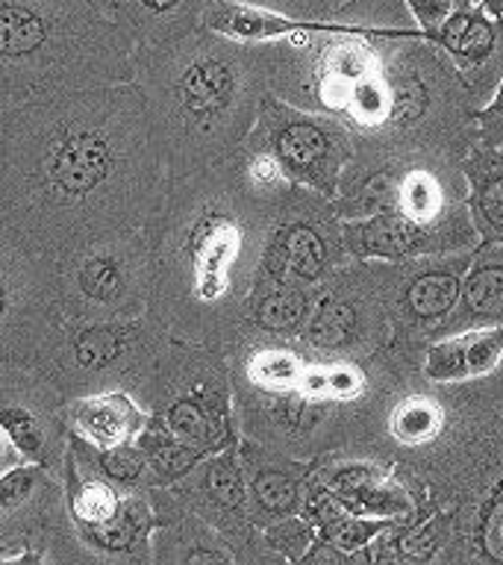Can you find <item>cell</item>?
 Wrapping results in <instances>:
<instances>
[{
	"instance_id": "1",
	"label": "cell",
	"mask_w": 503,
	"mask_h": 565,
	"mask_svg": "<svg viewBox=\"0 0 503 565\" xmlns=\"http://www.w3.org/2000/svg\"><path fill=\"white\" fill-rule=\"evenodd\" d=\"M165 180L132 79L0 106V218L53 256L141 227Z\"/></svg>"
},
{
	"instance_id": "2",
	"label": "cell",
	"mask_w": 503,
	"mask_h": 565,
	"mask_svg": "<svg viewBox=\"0 0 503 565\" xmlns=\"http://www.w3.org/2000/svg\"><path fill=\"white\" fill-rule=\"evenodd\" d=\"M291 192L256 183L238 148L215 166L168 177L145 221L153 256L148 316L176 339L221 351Z\"/></svg>"
},
{
	"instance_id": "3",
	"label": "cell",
	"mask_w": 503,
	"mask_h": 565,
	"mask_svg": "<svg viewBox=\"0 0 503 565\" xmlns=\"http://www.w3.org/2000/svg\"><path fill=\"white\" fill-rule=\"evenodd\" d=\"M132 83L165 177L227 159L268 92L259 42H236L201 21L132 51Z\"/></svg>"
},
{
	"instance_id": "4",
	"label": "cell",
	"mask_w": 503,
	"mask_h": 565,
	"mask_svg": "<svg viewBox=\"0 0 503 565\" xmlns=\"http://www.w3.org/2000/svg\"><path fill=\"white\" fill-rule=\"evenodd\" d=\"M132 51L88 0H0V106L132 79Z\"/></svg>"
},
{
	"instance_id": "5",
	"label": "cell",
	"mask_w": 503,
	"mask_h": 565,
	"mask_svg": "<svg viewBox=\"0 0 503 565\" xmlns=\"http://www.w3.org/2000/svg\"><path fill=\"white\" fill-rule=\"evenodd\" d=\"M136 401L203 457L238 441L227 353L212 344L171 335Z\"/></svg>"
},
{
	"instance_id": "6",
	"label": "cell",
	"mask_w": 503,
	"mask_h": 565,
	"mask_svg": "<svg viewBox=\"0 0 503 565\" xmlns=\"http://www.w3.org/2000/svg\"><path fill=\"white\" fill-rule=\"evenodd\" d=\"M171 333L145 316L113 321H62L35 365L74 401L97 392L139 395Z\"/></svg>"
},
{
	"instance_id": "7",
	"label": "cell",
	"mask_w": 503,
	"mask_h": 565,
	"mask_svg": "<svg viewBox=\"0 0 503 565\" xmlns=\"http://www.w3.org/2000/svg\"><path fill=\"white\" fill-rule=\"evenodd\" d=\"M153 256L145 224L100 233L56 256L62 321H113L148 312Z\"/></svg>"
},
{
	"instance_id": "8",
	"label": "cell",
	"mask_w": 503,
	"mask_h": 565,
	"mask_svg": "<svg viewBox=\"0 0 503 565\" xmlns=\"http://www.w3.org/2000/svg\"><path fill=\"white\" fill-rule=\"evenodd\" d=\"M60 327L56 256L0 218V365L35 362Z\"/></svg>"
},
{
	"instance_id": "9",
	"label": "cell",
	"mask_w": 503,
	"mask_h": 565,
	"mask_svg": "<svg viewBox=\"0 0 503 565\" xmlns=\"http://www.w3.org/2000/svg\"><path fill=\"white\" fill-rule=\"evenodd\" d=\"M245 145L268 153L291 185L321 198L339 192V177L351 157V141L339 124L309 115L271 92L259 100Z\"/></svg>"
},
{
	"instance_id": "10",
	"label": "cell",
	"mask_w": 503,
	"mask_h": 565,
	"mask_svg": "<svg viewBox=\"0 0 503 565\" xmlns=\"http://www.w3.org/2000/svg\"><path fill=\"white\" fill-rule=\"evenodd\" d=\"M0 427L26 462L62 475L68 457V397L35 362L0 365Z\"/></svg>"
},
{
	"instance_id": "11",
	"label": "cell",
	"mask_w": 503,
	"mask_h": 565,
	"mask_svg": "<svg viewBox=\"0 0 503 565\" xmlns=\"http://www.w3.org/2000/svg\"><path fill=\"white\" fill-rule=\"evenodd\" d=\"M165 489L183 510L201 515L203 521H210L212 527L221 530L238 547L242 563H282L280 556L265 547L263 536L250 519L238 441L229 448L201 457L180 480H174Z\"/></svg>"
},
{
	"instance_id": "12",
	"label": "cell",
	"mask_w": 503,
	"mask_h": 565,
	"mask_svg": "<svg viewBox=\"0 0 503 565\" xmlns=\"http://www.w3.org/2000/svg\"><path fill=\"white\" fill-rule=\"evenodd\" d=\"M307 203V189H295L282 203L265 242L254 282H295L315 289L333 265V245Z\"/></svg>"
},
{
	"instance_id": "13",
	"label": "cell",
	"mask_w": 503,
	"mask_h": 565,
	"mask_svg": "<svg viewBox=\"0 0 503 565\" xmlns=\"http://www.w3.org/2000/svg\"><path fill=\"white\" fill-rule=\"evenodd\" d=\"M238 459L245 468L247 503H250V519L256 530L289 519V515H303L309 486L307 466L282 457V450H274L245 436H238Z\"/></svg>"
},
{
	"instance_id": "14",
	"label": "cell",
	"mask_w": 503,
	"mask_h": 565,
	"mask_svg": "<svg viewBox=\"0 0 503 565\" xmlns=\"http://www.w3.org/2000/svg\"><path fill=\"white\" fill-rule=\"evenodd\" d=\"M77 565H153L150 533L157 527V512L150 492L124 494L121 510L100 524H74Z\"/></svg>"
},
{
	"instance_id": "15",
	"label": "cell",
	"mask_w": 503,
	"mask_h": 565,
	"mask_svg": "<svg viewBox=\"0 0 503 565\" xmlns=\"http://www.w3.org/2000/svg\"><path fill=\"white\" fill-rule=\"evenodd\" d=\"M153 565H238L242 554L210 521L180 510L150 533Z\"/></svg>"
},
{
	"instance_id": "16",
	"label": "cell",
	"mask_w": 503,
	"mask_h": 565,
	"mask_svg": "<svg viewBox=\"0 0 503 565\" xmlns=\"http://www.w3.org/2000/svg\"><path fill=\"white\" fill-rule=\"evenodd\" d=\"M145 424H148V409L121 388L68 401L71 433L95 448H115L136 441Z\"/></svg>"
},
{
	"instance_id": "17",
	"label": "cell",
	"mask_w": 503,
	"mask_h": 565,
	"mask_svg": "<svg viewBox=\"0 0 503 565\" xmlns=\"http://www.w3.org/2000/svg\"><path fill=\"white\" fill-rule=\"evenodd\" d=\"M315 480L353 515L392 519V515H400V512L409 510L406 494L383 471L362 466V462L330 468L324 475H318Z\"/></svg>"
},
{
	"instance_id": "18",
	"label": "cell",
	"mask_w": 503,
	"mask_h": 565,
	"mask_svg": "<svg viewBox=\"0 0 503 565\" xmlns=\"http://www.w3.org/2000/svg\"><path fill=\"white\" fill-rule=\"evenodd\" d=\"M503 356V327H480L471 333L453 335L432 344L424 362V374L432 383L483 377Z\"/></svg>"
},
{
	"instance_id": "19",
	"label": "cell",
	"mask_w": 503,
	"mask_h": 565,
	"mask_svg": "<svg viewBox=\"0 0 503 565\" xmlns=\"http://www.w3.org/2000/svg\"><path fill=\"white\" fill-rule=\"evenodd\" d=\"M201 24L221 35H229L236 42L254 44L295 33L300 26H309V21H295V18L277 15L268 9L250 7V3H236V0H212L210 7L201 12Z\"/></svg>"
},
{
	"instance_id": "20",
	"label": "cell",
	"mask_w": 503,
	"mask_h": 565,
	"mask_svg": "<svg viewBox=\"0 0 503 565\" xmlns=\"http://www.w3.org/2000/svg\"><path fill=\"white\" fill-rule=\"evenodd\" d=\"M360 335V312L339 291L327 289L312 300L298 339L318 353L344 351Z\"/></svg>"
},
{
	"instance_id": "21",
	"label": "cell",
	"mask_w": 503,
	"mask_h": 565,
	"mask_svg": "<svg viewBox=\"0 0 503 565\" xmlns=\"http://www.w3.org/2000/svg\"><path fill=\"white\" fill-rule=\"evenodd\" d=\"M497 21L501 18L489 15L480 3L459 9L439 26L432 42L450 51V56L459 65H480V62L492 56L494 42H497Z\"/></svg>"
},
{
	"instance_id": "22",
	"label": "cell",
	"mask_w": 503,
	"mask_h": 565,
	"mask_svg": "<svg viewBox=\"0 0 503 565\" xmlns=\"http://www.w3.org/2000/svg\"><path fill=\"white\" fill-rule=\"evenodd\" d=\"M212 0H130L124 30L136 44H150L183 26L201 21V12Z\"/></svg>"
},
{
	"instance_id": "23",
	"label": "cell",
	"mask_w": 503,
	"mask_h": 565,
	"mask_svg": "<svg viewBox=\"0 0 503 565\" xmlns=\"http://www.w3.org/2000/svg\"><path fill=\"white\" fill-rule=\"evenodd\" d=\"M68 441L88 459V462H92V468H95L97 475L106 477L118 492L136 494L153 489V477H150L148 459H145V454H141L136 441L115 445V448H95V445H88L86 439H79L74 433H71Z\"/></svg>"
},
{
	"instance_id": "24",
	"label": "cell",
	"mask_w": 503,
	"mask_h": 565,
	"mask_svg": "<svg viewBox=\"0 0 503 565\" xmlns=\"http://www.w3.org/2000/svg\"><path fill=\"white\" fill-rule=\"evenodd\" d=\"M136 445L148 459L150 477H153V486H171L174 480L189 471V468L203 457L201 450L185 445L183 439H176L174 433H168L159 422H153L148 415V424L141 427V433L136 436Z\"/></svg>"
},
{
	"instance_id": "25",
	"label": "cell",
	"mask_w": 503,
	"mask_h": 565,
	"mask_svg": "<svg viewBox=\"0 0 503 565\" xmlns=\"http://www.w3.org/2000/svg\"><path fill=\"white\" fill-rule=\"evenodd\" d=\"M462 295V271H427L409 282L404 307L421 321H436L448 316Z\"/></svg>"
},
{
	"instance_id": "26",
	"label": "cell",
	"mask_w": 503,
	"mask_h": 565,
	"mask_svg": "<svg viewBox=\"0 0 503 565\" xmlns=\"http://www.w3.org/2000/svg\"><path fill=\"white\" fill-rule=\"evenodd\" d=\"M459 298L471 318H480V321L503 318V259L474 265L462 280Z\"/></svg>"
},
{
	"instance_id": "27",
	"label": "cell",
	"mask_w": 503,
	"mask_h": 565,
	"mask_svg": "<svg viewBox=\"0 0 503 565\" xmlns=\"http://www.w3.org/2000/svg\"><path fill=\"white\" fill-rule=\"evenodd\" d=\"M259 536H263L265 547L271 554H277L280 559H289V563H300L309 545H312V539H315V527L303 515H289V519L274 521V524L259 530Z\"/></svg>"
},
{
	"instance_id": "28",
	"label": "cell",
	"mask_w": 503,
	"mask_h": 565,
	"mask_svg": "<svg viewBox=\"0 0 503 565\" xmlns=\"http://www.w3.org/2000/svg\"><path fill=\"white\" fill-rule=\"evenodd\" d=\"M439 430L441 409L436 404H430V401H421V397L404 401V404L395 409V415H392V433H395L400 441H406V445L432 439Z\"/></svg>"
},
{
	"instance_id": "29",
	"label": "cell",
	"mask_w": 503,
	"mask_h": 565,
	"mask_svg": "<svg viewBox=\"0 0 503 565\" xmlns=\"http://www.w3.org/2000/svg\"><path fill=\"white\" fill-rule=\"evenodd\" d=\"M474 180L477 215L483 218L485 230H492L497 242H503V162H485Z\"/></svg>"
},
{
	"instance_id": "30",
	"label": "cell",
	"mask_w": 503,
	"mask_h": 565,
	"mask_svg": "<svg viewBox=\"0 0 503 565\" xmlns=\"http://www.w3.org/2000/svg\"><path fill=\"white\" fill-rule=\"evenodd\" d=\"M236 3H250V7L268 9L295 21L318 24V21H333V9L342 7L344 0H236Z\"/></svg>"
},
{
	"instance_id": "31",
	"label": "cell",
	"mask_w": 503,
	"mask_h": 565,
	"mask_svg": "<svg viewBox=\"0 0 503 565\" xmlns=\"http://www.w3.org/2000/svg\"><path fill=\"white\" fill-rule=\"evenodd\" d=\"M406 9L413 12V18L421 26V35H427L432 42V35L439 33V26L448 21L453 12L468 7H477V0H404Z\"/></svg>"
},
{
	"instance_id": "32",
	"label": "cell",
	"mask_w": 503,
	"mask_h": 565,
	"mask_svg": "<svg viewBox=\"0 0 503 565\" xmlns=\"http://www.w3.org/2000/svg\"><path fill=\"white\" fill-rule=\"evenodd\" d=\"M404 212L409 218L424 221L436 215L439 210V192H436V185L427 174H413L404 183Z\"/></svg>"
},
{
	"instance_id": "33",
	"label": "cell",
	"mask_w": 503,
	"mask_h": 565,
	"mask_svg": "<svg viewBox=\"0 0 503 565\" xmlns=\"http://www.w3.org/2000/svg\"><path fill=\"white\" fill-rule=\"evenodd\" d=\"M480 545L492 559L503 563V494L494 498L483 512V530H480Z\"/></svg>"
},
{
	"instance_id": "34",
	"label": "cell",
	"mask_w": 503,
	"mask_h": 565,
	"mask_svg": "<svg viewBox=\"0 0 503 565\" xmlns=\"http://www.w3.org/2000/svg\"><path fill=\"white\" fill-rule=\"evenodd\" d=\"M18 462H26V459L18 454V448L12 445V439L7 436V430L0 427V475H3L7 468L18 466Z\"/></svg>"
},
{
	"instance_id": "35",
	"label": "cell",
	"mask_w": 503,
	"mask_h": 565,
	"mask_svg": "<svg viewBox=\"0 0 503 565\" xmlns=\"http://www.w3.org/2000/svg\"><path fill=\"white\" fill-rule=\"evenodd\" d=\"M88 3L100 9L106 18H113V21H118V24L124 26V15H127L130 0H88Z\"/></svg>"
},
{
	"instance_id": "36",
	"label": "cell",
	"mask_w": 503,
	"mask_h": 565,
	"mask_svg": "<svg viewBox=\"0 0 503 565\" xmlns=\"http://www.w3.org/2000/svg\"><path fill=\"white\" fill-rule=\"evenodd\" d=\"M480 118H485V121H489V118H503V83L497 86V95H494L492 104L485 106Z\"/></svg>"
},
{
	"instance_id": "37",
	"label": "cell",
	"mask_w": 503,
	"mask_h": 565,
	"mask_svg": "<svg viewBox=\"0 0 503 565\" xmlns=\"http://www.w3.org/2000/svg\"><path fill=\"white\" fill-rule=\"evenodd\" d=\"M480 7H483L485 12H489V15L503 18V0H483V3H480Z\"/></svg>"
}]
</instances>
